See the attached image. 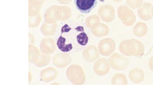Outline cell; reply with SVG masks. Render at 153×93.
<instances>
[{"label":"cell","instance_id":"obj_1","mask_svg":"<svg viewBox=\"0 0 153 93\" xmlns=\"http://www.w3.org/2000/svg\"><path fill=\"white\" fill-rule=\"evenodd\" d=\"M66 75L68 80L74 85H82L85 80V76L82 67L77 64L70 66L67 70Z\"/></svg>","mask_w":153,"mask_h":93},{"label":"cell","instance_id":"obj_2","mask_svg":"<svg viewBox=\"0 0 153 93\" xmlns=\"http://www.w3.org/2000/svg\"><path fill=\"white\" fill-rule=\"evenodd\" d=\"M109 62L111 67L116 70H124L129 66V59L118 53L113 54L110 57Z\"/></svg>","mask_w":153,"mask_h":93},{"label":"cell","instance_id":"obj_3","mask_svg":"<svg viewBox=\"0 0 153 93\" xmlns=\"http://www.w3.org/2000/svg\"><path fill=\"white\" fill-rule=\"evenodd\" d=\"M120 49L125 55L135 57L137 50L136 39H131L123 41L120 44Z\"/></svg>","mask_w":153,"mask_h":93},{"label":"cell","instance_id":"obj_4","mask_svg":"<svg viewBox=\"0 0 153 93\" xmlns=\"http://www.w3.org/2000/svg\"><path fill=\"white\" fill-rule=\"evenodd\" d=\"M45 22L50 23H55L60 19V7L53 5L48 8L44 14Z\"/></svg>","mask_w":153,"mask_h":93},{"label":"cell","instance_id":"obj_5","mask_svg":"<svg viewBox=\"0 0 153 93\" xmlns=\"http://www.w3.org/2000/svg\"><path fill=\"white\" fill-rule=\"evenodd\" d=\"M121 16L123 18L125 25L131 26L134 25L136 21V17L134 12L127 6H121L119 10Z\"/></svg>","mask_w":153,"mask_h":93},{"label":"cell","instance_id":"obj_6","mask_svg":"<svg viewBox=\"0 0 153 93\" xmlns=\"http://www.w3.org/2000/svg\"><path fill=\"white\" fill-rule=\"evenodd\" d=\"M76 8L82 13L87 14L96 6L97 0H74Z\"/></svg>","mask_w":153,"mask_h":93},{"label":"cell","instance_id":"obj_7","mask_svg":"<svg viewBox=\"0 0 153 93\" xmlns=\"http://www.w3.org/2000/svg\"><path fill=\"white\" fill-rule=\"evenodd\" d=\"M108 61L103 58H100L94 63L93 70L94 72L99 75H103L107 74L110 70Z\"/></svg>","mask_w":153,"mask_h":93},{"label":"cell","instance_id":"obj_8","mask_svg":"<svg viewBox=\"0 0 153 93\" xmlns=\"http://www.w3.org/2000/svg\"><path fill=\"white\" fill-rule=\"evenodd\" d=\"M152 4L149 2H145L138 8L137 13L139 18L142 20L148 21L151 20L152 17L151 13Z\"/></svg>","mask_w":153,"mask_h":93},{"label":"cell","instance_id":"obj_9","mask_svg":"<svg viewBox=\"0 0 153 93\" xmlns=\"http://www.w3.org/2000/svg\"><path fill=\"white\" fill-rule=\"evenodd\" d=\"M115 45L113 41L107 39L102 41L100 44L99 49L100 53L104 56H108L114 51Z\"/></svg>","mask_w":153,"mask_h":93},{"label":"cell","instance_id":"obj_10","mask_svg":"<svg viewBox=\"0 0 153 93\" xmlns=\"http://www.w3.org/2000/svg\"><path fill=\"white\" fill-rule=\"evenodd\" d=\"M128 77L130 81L135 83H139L143 82L145 78L144 71L137 67L131 69L129 72Z\"/></svg>","mask_w":153,"mask_h":93},{"label":"cell","instance_id":"obj_11","mask_svg":"<svg viewBox=\"0 0 153 93\" xmlns=\"http://www.w3.org/2000/svg\"><path fill=\"white\" fill-rule=\"evenodd\" d=\"M82 56L85 60L88 62H94L98 59L99 55L96 47L91 46L83 52Z\"/></svg>","mask_w":153,"mask_h":93},{"label":"cell","instance_id":"obj_12","mask_svg":"<svg viewBox=\"0 0 153 93\" xmlns=\"http://www.w3.org/2000/svg\"><path fill=\"white\" fill-rule=\"evenodd\" d=\"M148 27L145 23L139 22L134 27L133 32L134 34L137 37H142L145 36L147 33Z\"/></svg>","mask_w":153,"mask_h":93},{"label":"cell","instance_id":"obj_13","mask_svg":"<svg viewBox=\"0 0 153 93\" xmlns=\"http://www.w3.org/2000/svg\"><path fill=\"white\" fill-rule=\"evenodd\" d=\"M41 3L37 0H29V16H34L38 15L41 8Z\"/></svg>","mask_w":153,"mask_h":93},{"label":"cell","instance_id":"obj_14","mask_svg":"<svg viewBox=\"0 0 153 93\" xmlns=\"http://www.w3.org/2000/svg\"><path fill=\"white\" fill-rule=\"evenodd\" d=\"M41 48L44 52L50 53L53 52L55 49L53 41L50 38L44 39L41 42Z\"/></svg>","mask_w":153,"mask_h":93},{"label":"cell","instance_id":"obj_15","mask_svg":"<svg viewBox=\"0 0 153 93\" xmlns=\"http://www.w3.org/2000/svg\"><path fill=\"white\" fill-rule=\"evenodd\" d=\"M111 84L113 85H128V81L126 75L121 73L115 74L112 78Z\"/></svg>","mask_w":153,"mask_h":93},{"label":"cell","instance_id":"obj_16","mask_svg":"<svg viewBox=\"0 0 153 93\" xmlns=\"http://www.w3.org/2000/svg\"><path fill=\"white\" fill-rule=\"evenodd\" d=\"M65 41L66 39L61 35L57 42V45L58 48L63 52H68L73 48L72 44L71 43L66 44Z\"/></svg>","mask_w":153,"mask_h":93},{"label":"cell","instance_id":"obj_17","mask_svg":"<svg viewBox=\"0 0 153 93\" xmlns=\"http://www.w3.org/2000/svg\"><path fill=\"white\" fill-rule=\"evenodd\" d=\"M56 27V25L55 23H50L45 22L42 26L41 30L44 34L49 35L54 32Z\"/></svg>","mask_w":153,"mask_h":93},{"label":"cell","instance_id":"obj_18","mask_svg":"<svg viewBox=\"0 0 153 93\" xmlns=\"http://www.w3.org/2000/svg\"><path fill=\"white\" fill-rule=\"evenodd\" d=\"M59 66L64 67L69 64L71 62V56L67 54L62 53L58 56Z\"/></svg>","mask_w":153,"mask_h":93},{"label":"cell","instance_id":"obj_19","mask_svg":"<svg viewBox=\"0 0 153 93\" xmlns=\"http://www.w3.org/2000/svg\"><path fill=\"white\" fill-rule=\"evenodd\" d=\"M41 20V17L40 15L32 17H29V26L31 27L37 26L40 23Z\"/></svg>","mask_w":153,"mask_h":93},{"label":"cell","instance_id":"obj_20","mask_svg":"<svg viewBox=\"0 0 153 93\" xmlns=\"http://www.w3.org/2000/svg\"><path fill=\"white\" fill-rule=\"evenodd\" d=\"M77 41L78 43L81 45H86L88 42V37L85 32H81L76 36Z\"/></svg>","mask_w":153,"mask_h":93},{"label":"cell","instance_id":"obj_21","mask_svg":"<svg viewBox=\"0 0 153 93\" xmlns=\"http://www.w3.org/2000/svg\"><path fill=\"white\" fill-rule=\"evenodd\" d=\"M143 0H126L128 5L131 8L138 9L142 4Z\"/></svg>","mask_w":153,"mask_h":93},{"label":"cell","instance_id":"obj_22","mask_svg":"<svg viewBox=\"0 0 153 93\" xmlns=\"http://www.w3.org/2000/svg\"><path fill=\"white\" fill-rule=\"evenodd\" d=\"M71 28L67 24H66L64 25L62 28L61 31V34L64 32H69Z\"/></svg>","mask_w":153,"mask_h":93},{"label":"cell","instance_id":"obj_23","mask_svg":"<svg viewBox=\"0 0 153 93\" xmlns=\"http://www.w3.org/2000/svg\"><path fill=\"white\" fill-rule=\"evenodd\" d=\"M148 65L149 69L153 71V56H151L149 59Z\"/></svg>","mask_w":153,"mask_h":93},{"label":"cell","instance_id":"obj_24","mask_svg":"<svg viewBox=\"0 0 153 93\" xmlns=\"http://www.w3.org/2000/svg\"><path fill=\"white\" fill-rule=\"evenodd\" d=\"M57 1L61 4H65L69 3L71 0H57Z\"/></svg>","mask_w":153,"mask_h":93},{"label":"cell","instance_id":"obj_25","mask_svg":"<svg viewBox=\"0 0 153 93\" xmlns=\"http://www.w3.org/2000/svg\"><path fill=\"white\" fill-rule=\"evenodd\" d=\"M151 13L152 17H153V5L152 6L151 9Z\"/></svg>","mask_w":153,"mask_h":93},{"label":"cell","instance_id":"obj_26","mask_svg":"<svg viewBox=\"0 0 153 93\" xmlns=\"http://www.w3.org/2000/svg\"><path fill=\"white\" fill-rule=\"evenodd\" d=\"M39 1L42 4L43 3H44L45 1V0H36Z\"/></svg>","mask_w":153,"mask_h":93},{"label":"cell","instance_id":"obj_27","mask_svg":"<svg viewBox=\"0 0 153 93\" xmlns=\"http://www.w3.org/2000/svg\"><path fill=\"white\" fill-rule=\"evenodd\" d=\"M114 1H122L123 0H114Z\"/></svg>","mask_w":153,"mask_h":93}]
</instances>
